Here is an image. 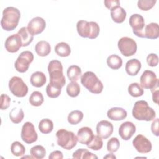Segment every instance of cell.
I'll return each mask as SVG.
<instances>
[{
    "instance_id": "1",
    "label": "cell",
    "mask_w": 159,
    "mask_h": 159,
    "mask_svg": "<svg viewBox=\"0 0 159 159\" xmlns=\"http://www.w3.org/2000/svg\"><path fill=\"white\" fill-rule=\"evenodd\" d=\"M20 17V12L18 9L12 6L7 7L3 10L1 25L6 31L13 30L17 27Z\"/></svg>"
},
{
    "instance_id": "2",
    "label": "cell",
    "mask_w": 159,
    "mask_h": 159,
    "mask_svg": "<svg viewBox=\"0 0 159 159\" xmlns=\"http://www.w3.org/2000/svg\"><path fill=\"white\" fill-rule=\"evenodd\" d=\"M132 116L138 120L151 121L156 117L154 109L149 107L147 101H137L135 102L132 109Z\"/></svg>"
},
{
    "instance_id": "3",
    "label": "cell",
    "mask_w": 159,
    "mask_h": 159,
    "mask_svg": "<svg viewBox=\"0 0 159 159\" xmlns=\"http://www.w3.org/2000/svg\"><path fill=\"white\" fill-rule=\"evenodd\" d=\"M47 70L50 76V83L63 87L66 80L63 75L61 63L57 60H53L49 62Z\"/></svg>"
},
{
    "instance_id": "4",
    "label": "cell",
    "mask_w": 159,
    "mask_h": 159,
    "mask_svg": "<svg viewBox=\"0 0 159 159\" xmlns=\"http://www.w3.org/2000/svg\"><path fill=\"white\" fill-rule=\"evenodd\" d=\"M76 29L78 34L84 38L89 39H96L99 34L100 28L96 22H88L80 20L76 24Z\"/></svg>"
},
{
    "instance_id": "5",
    "label": "cell",
    "mask_w": 159,
    "mask_h": 159,
    "mask_svg": "<svg viewBox=\"0 0 159 159\" xmlns=\"http://www.w3.org/2000/svg\"><path fill=\"white\" fill-rule=\"evenodd\" d=\"M81 83L91 93L99 94L103 90L102 83L92 71H86L82 75Z\"/></svg>"
},
{
    "instance_id": "6",
    "label": "cell",
    "mask_w": 159,
    "mask_h": 159,
    "mask_svg": "<svg viewBox=\"0 0 159 159\" xmlns=\"http://www.w3.org/2000/svg\"><path fill=\"white\" fill-rule=\"evenodd\" d=\"M57 142L58 145L65 150H71L78 142V138L75 134L65 129H59L56 132Z\"/></svg>"
},
{
    "instance_id": "7",
    "label": "cell",
    "mask_w": 159,
    "mask_h": 159,
    "mask_svg": "<svg viewBox=\"0 0 159 159\" xmlns=\"http://www.w3.org/2000/svg\"><path fill=\"white\" fill-rule=\"evenodd\" d=\"M10 91L16 97L22 98L27 95L28 87L23 80L18 76H13L9 81Z\"/></svg>"
},
{
    "instance_id": "8",
    "label": "cell",
    "mask_w": 159,
    "mask_h": 159,
    "mask_svg": "<svg viewBox=\"0 0 159 159\" xmlns=\"http://www.w3.org/2000/svg\"><path fill=\"white\" fill-rule=\"evenodd\" d=\"M117 46L122 55L125 57L132 56L137 52V43L130 37H123L120 38L118 41Z\"/></svg>"
},
{
    "instance_id": "9",
    "label": "cell",
    "mask_w": 159,
    "mask_h": 159,
    "mask_svg": "<svg viewBox=\"0 0 159 159\" xmlns=\"http://www.w3.org/2000/svg\"><path fill=\"white\" fill-rule=\"evenodd\" d=\"M34 55L30 51H24L20 53L14 63L16 70L20 73H24L29 69L30 64L33 61Z\"/></svg>"
},
{
    "instance_id": "10",
    "label": "cell",
    "mask_w": 159,
    "mask_h": 159,
    "mask_svg": "<svg viewBox=\"0 0 159 159\" xmlns=\"http://www.w3.org/2000/svg\"><path fill=\"white\" fill-rule=\"evenodd\" d=\"M140 86L145 89L151 90L158 86V79L156 74L151 70H145L140 76Z\"/></svg>"
},
{
    "instance_id": "11",
    "label": "cell",
    "mask_w": 159,
    "mask_h": 159,
    "mask_svg": "<svg viewBox=\"0 0 159 159\" xmlns=\"http://www.w3.org/2000/svg\"><path fill=\"white\" fill-rule=\"evenodd\" d=\"M129 25L132 28L133 33L137 37L143 38V29L145 20L142 16L139 14H134L129 18Z\"/></svg>"
},
{
    "instance_id": "12",
    "label": "cell",
    "mask_w": 159,
    "mask_h": 159,
    "mask_svg": "<svg viewBox=\"0 0 159 159\" xmlns=\"http://www.w3.org/2000/svg\"><path fill=\"white\" fill-rule=\"evenodd\" d=\"M38 138L37 134L32 123L26 122L22 127L21 139L27 144L32 143L37 141Z\"/></svg>"
},
{
    "instance_id": "13",
    "label": "cell",
    "mask_w": 159,
    "mask_h": 159,
    "mask_svg": "<svg viewBox=\"0 0 159 159\" xmlns=\"http://www.w3.org/2000/svg\"><path fill=\"white\" fill-rule=\"evenodd\" d=\"M132 144L136 150L140 153H147L152 150L151 142L142 134H139L134 138Z\"/></svg>"
},
{
    "instance_id": "14",
    "label": "cell",
    "mask_w": 159,
    "mask_h": 159,
    "mask_svg": "<svg viewBox=\"0 0 159 159\" xmlns=\"http://www.w3.org/2000/svg\"><path fill=\"white\" fill-rule=\"evenodd\" d=\"M46 27L45 20L41 17H35L32 19L27 25L29 32L33 35L42 33Z\"/></svg>"
},
{
    "instance_id": "15",
    "label": "cell",
    "mask_w": 159,
    "mask_h": 159,
    "mask_svg": "<svg viewBox=\"0 0 159 159\" xmlns=\"http://www.w3.org/2000/svg\"><path fill=\"white\" fill-rule=\"evenodd\" d=\"M114 127L111 122L106 120L99 121L96 125V132L98 135L103 139L109 138L112 134Z\"/></svg>"
},
{
    "instance_id": "16",
    "label": "cell",
    "mask_w": 159,
    "mask_h": 159,
    "mask_svg": "<svg viewBox=\"0 0 159 159\" xmlns=\"http://www.w3.org/2000/svg\"><path fill=\"white\" fill-rule=\"evenodd\" d=\"M6 50L10 53H15L19 51L20 48L22 47V43L20 36L16 34L9 36L4 43Z\"/></svg>"
},
{
    "instance_id": "17",
    "label": "cell",
    "mask_w": 159,
    "mask_h": 159,
    "mask_svg": "<svg viewBox=\"0 0 159 159\" xmlns=\"http://www.w3.org/2000/svg\"><path fill=\"white\" fill-rule=\"evenodd\" d=\"M136 131L134 124L130 121H126L121 124L119 129V134L124 140H129Z\"/></svg>"
},
{
    "instance_id": "18",
    "label": "cell",
    "mask_w": 159,
    "mask_h": 159,
    "mask_svg": "<svg viewBox=\"0 0 159 159\" xmlns=\"http://www.w3.org/2000/svg\"><path fill=\"white\" fill-rule=\"evenodd\" d=\"M94 135L92 129L88 127L80 128L77 133L78 141L83 145H88L93 140Z\"/></svg>"
},
{
    "instance_id": "19",
    "label": "cell",
    "mask_w": 159,
    "mask_h": 159,
    "mask_svg": "<svg viewBox=\"0 0 159 159\" xmlns=\"http://www.w3.org/2000/svg\"><path fill=\"white\" fill-rule=\"evenodd\" d=\"M107 116V117L111 120L119 121L125 119L127 116V113L124 109L122 107H112L108 110Z\"/></svg>"
},
{
    "instance_id": "20",
    "label": "cell",
    "mask_w": 159,
    "mask_h": 159,
    "mask_svg": "<svg viewBox=\"0 0 159 159\" xmlns=\"http://www.w3.org/2000/svg\"><path fill=\"white\" fill-rule=\"evenodd\" d=\"M143 38L149 39H156L159 36L158 24L155 22L148 24L143 29Z\"/></svg>"
},
{
    "instance_id": "21",
    "label": "cell",
    "mask_w": 159,
    "mask_h": 159,
    "mask_svg": "<svg viewBox=\"0 0 159 159\" xmlns=\"http://www.w3.org/2000/svg\"><path fill=\"white\" fill-rule=\"evenodd\" d=\"M141 66V62L139 60L132 58L127 61L125 69L129 75L135 76L140 71Z\"/></svg>"
},
{
    "instance_id": "22",
    "label": "cell",
    "mask_w": 159,
    "mask_h": 159,
    "mask_svg": "<svg viewBox=\"0 0 159 159\" xmlns=\"http://www.w3.org/2000/svg\"><path fill=\"white\" fill-rule=\"evenodd\" d=\"M127 13L125 10L120 6L111 10V18L116 23H122L125 19Z\"/></svg>"
},
{
    "instance_id": "23",
    "label": "cell",
    "mask_w": 159,
    "mask_h": 159,
    "mask_svg": "<svg viewBox=\"0 0 159 159\" xmlns=\"http://www.w3.org/2000/svg\"><path fill=\"white\" fill-rule=\"evenodd\" d=\"M30 81L33 86L40 88L43 86L46 83L47 78L43 72L37 71L32 74Z\"/></svg>"
},
{
    "instance_id": "24",
    "label": "cell",
    "mask_w": 159,
    "mask_h": 159,
    "mask_svg": "<svg viewBox=\"0 0 159 159\" xmlns=\"http://www.w3.org/2000/svg\"><path fill=\"white\" fill-rule=\"evenodd\" d=\"M35 50L38 55L40 57H45L50 53L51 47L48 42L40 40L36 43Z\"/></svg>"
},
{
    "instance_id": "25",
    "label": "cell",
    "mask_w": 159,
    "mask_h": 159,
    "mask_svg": "<svg viewBox=\"0 0 159 159\" xmlns=\"http://www.w3.org/2000/svg\"><path fill=\"white\" fill-rule=\"evenodd\" d=\"M20 37L22 47H27L30 43H32L34 39V35H32L28 30L27 27H21L17 33Z\"/></svg>"
},
{
    "instance_id": "26",
    "label": "cell",
    "mask_w": 159,
    "mask_h": 159,
    "mask_svg": "<svg viewBox=\"0 0 159 159\" xmlns=\"http://www.w3.org/2000/svg\"><path fill=\"white\" fill-rule=\"evenodd\" d=\"M66 75L71 81H76L80 78L82 75L81 69L78 65H71L67 69Z\"/></svg>"
},
{
    "instance_id": "27",
    "label": "cell",
    "mask_w": 159,
    "mask_h": 159,
    "mask_svg": "<svg viewBox=\"0 0 159 159\" xmlns=\"http://www.w3.org/2000/svg\"><path fill=\"white\" fill-rule=\"evenodd\" d=\"M55 53L60 57H66L70 55L71 48L70 45L64 42L58 43L55 47Z\"/></svg>"
},
{
    "instance_id": "28",
    "label": "cell",
    "mask_w": 159,
    "mask_h": 159,
    "mask_svg": "<svg viewBox=\"0 0 159 159\" xmlns=\"http://www.w3.org/2000/svg\"><path fill=\"white\" fill-rule=\"evenodd\" d=\"M106 61L108 66L113 70L119 69L122 65V60L121 57L116 54L109 55L107 57Z\"/></svg>"
},
{
    "instance_id": "29",
    "label": "cell",
    "mask_w": 159,
    "mask_h": 159,
    "mask_svg": "<svg viewBox=\"0 0 159 159\" xmlns=\"http://www.w3.org/2000/svg\"><path fill=\"white\" fill-rule=\"evenodd\" d=\"M24 117V113L21 108L14 107L9 112V118L14 124L21 122Z\"/></svg>"
},
{
    "instance_id": "30",
    "label": "cell",
    "mask_w": 159,
    "mask_h": 159,
    "mask_svg": "<svg viewBox=\"0 0 159 159\" xmlns=\"http://www.w3.org/2000/svg\"><path fill=\"white\" fill-rule=\"evenodd\" d=\"M38 127L41 133L47 134L53 130V123L49 119H43L40 121Z\"/></svg>"
},
{
    "instance_id": "31",
    "label": "cell",
    "mask_w": 159,
    "mask_h": 159,
    "mask_svg": "<svg viewBox=\"0 0 159 159\" xmlns=\"http://www.w3.org/2000/svg\"><path fill=\"white\" fill-rule=\"evenodd\" d=\"M73 158L77 159H90L98 158V157L93 153L89 152L86 148H79L73 153Z\"/></svg>"
},
{
    "instance_id": "32",
    "label": "cell",
    "mask_w": 159,
    "mask_h": 159,
    "mask_svg": "<svg viewBox=\"0 0 159 159\" xmlns=\"http://www.w3.org/2000/svg\"><path fill=\"white\" fill-rule=\"evenodd\" d=\"M61 86L49 83L46 87L47 94L49 98H56L61 94Z\"/></svg>"
},
{
    "instance_id": "33",
    "label": "cell",
    "mask_w": 159,
    "mask_h": 159,
    "mask_svg": "<svg viewBox=\"0 0 159 159\" xmlns=\"http://www.w3.org/2000/svg\"><path fill=\"white\" fill-rule=\"evenodd\" d=\"M83 118V113L80 110H75L71 111L68 116V122L71 125H76L79 124Z\"/></svg>"
},
{
    "instance_id": "34",
    "label": "cell",
    "mask_w": 159,
    "mask_h": 159,
    "mask_svg": "<svg viewBox=\"0 0 159 159\" xmlns=\"http://www.w3.org/2000/svg\"><path fill=\"white\" fill-rule=\"evenodd\" d=\"M128 93L134 98L142 96L143 94V89L138 83H132L128 87Z\"/></svg>"
},
{
    "instance_id": "35",
    "label": "cell",
    "mask_w": 159,
    "mask_h": 159,
    "mask_svg": "<svg viewBox=\"0 0 159 159\" xmlns=\"http://www.w3.org/2000/svg\"><path fill=\"white\" fill-rule=\"evenodd\" d=\"M30 153L33 158L42 159L46 155V150L42 145H37L31 148Z\"/></svg>"
},
{
    "instance_id": "36",
    "label": "cell",
    "mask_w": 159,
    "mask_h": 159,
    "mask_svg": "<svg viewBox=\"0 0 159 159\" xmlns=\"http://www.w3.org/2000/svg\"><path fill=\"white\" fill-rule=\"evenodd\" d=\"M44 101V98L42 94L38 91H34L29 97V102L33 106H40Z\"/></svg>"
},
{
    "instance_id": "37",
    "label": "cell",
    "mask_w": 159,
    "mask_h": 159,
    "mask_svg": "<svg viewBox=\"0 0 159 159\" xmlns=\"http://www.w3.org/2000/svg\"><path fill=\"white\" fill-rule=\"evenodd\" d=\"M11 152L14 156L21 157L25 154V148L20 142L15 141L11 144Z\"/></svg>"
},
{
    "instance_id": "38",
    "label": "cell",
    "mask_w": 159,
    "mask_h": 159,
    "mask_svg": "<svg viewBox=\"0 0 159 159\" xmlns=\"http://www.w3.org/2000/svg\"><path fill=\"white\" fill-rule=\"evenodd\" d=\"M80 91V86L76 81H71L66 86V93L69 96L72 98L78 96Z\"/></svg>"
},
{
    "instance_id": "39",
    "label": "cell",
    "mask_w": 159,
    "mask_h": 159,
    "mask_svg": "<svg viewBox=\"0 0 159 159\" xmlns=\"http://www.w3.org/2000/svg\"><path fill=\"white\" fill-rule=\"evenodd\" d=\"M103 146V142L101 137L98 135H94L91 142L87 145L88 148L93 150H99Z\"/></svg>"
},
{
    "instance_id": "40",
    "label": "cell",
    "mask_w": 159,
    "mask_h": 159,
    "mask_svg": "<svg viewBox=\"0 0 159 159\" xmlns=\"http://www.w3.org/2000/svg\"><path fill=\"white\" fill-rule=\"evenodd\" d=\"M156 0H139L137 2L138 7L142 11H148L155 4Z\"/></svg>"
},
{
    "instance_id": "41",
    "label": "cell",
    "mask_w": 159,
    "mask_h": 159,
    "mask_svg": "<svg viewBox=\"0 0 159 159\" xmlns=\"http://www.w3.org/2000/svg\"><path fill=\"white\" fill-rule=\"evenodd\" d=\"M120 147V142L117 137L111 138L107 143V150L109 152L114 153L118 150Z\"/></svg>"
},
{
    "instance_id": "42",
    "label": "cell",
    "mask_w": 159,
    "mask_h": 159,
    "mask_svg": "<svg viewBox=\"0 0 159 159\" xmlns=\"http://www.w3.org/2000/svg\"><path fill=\"white\" fill-rule=\"evenodd\" d=\"M146 60L148 66L154 67L158 63V57L155 53H150L147 55Z\"/></svg>"
},
{
    "instance_id": "43",
    "label": "cell",
    "mask_w": 159,
    "mask_h": 159,
    "mask_svg": "<svg viewBox=\"0 0 159 159\" xmlns=\"http://www.w3.org/2000/svg\"><path fill=\"white\" fill-rule=\"evenodd\" d=\"M11 102V98L6 94H2L1 95V109H7Z\"/></svg>"
},
{
    "instance_id": "44",
    "label": "cell",
    "mask_w": 159,
    "mask_h": 159,
    "mask_svg": "<svg viewBox=\"0 0 159 159\" xmlns=\"http://www.w3.org/2000/svg\"><path fill=\"white\" fill-rule=\"evenodd\" d=\"M104 3L105 6L109 10L120 6V1L118 0H105Z\"/></svg>"
},
{
    "instance_id": "45",
    "label": "cell",
    "mask_w": 159,
    "mask_h": 159,
    "mask_svg": "<svg viewBox=\"0 0 159 159\" xmlns=\"http://www.w3.org/2000/svg\"><path fill=\"white\" fill-rule=\"evenodd\" d=\"M158 118L155 119L151 124V130L152 133L157 137L159 135V130H158Z\"/></svg>"
},
{
    "instance_id": "46",
    "label": "cell",
    "mask_w": 159,
    "mask_h": 159,
    "mask_svg": "<svg viewBox=\"0 0 159 159\" xmlns=\"http://www.w3.org/2000/svg\"><path fill=\"white\" fill-rule=\"evenodd\" d=\"M63 158V153L59 150H55L52 152L48 156L49 159H62Z\"/></svg>"
},
{
    "instance_id": "47",
    "label": "cell",
    "mask_w": 159,
    "mask_h": 159,
    "mask_svg": "<svg viewBox=\"0 0 159 159\" xmlns=\"http://www.w3.org/2000/svg\"><path fill=\"white\" fill-rule=\"evenodd\" d=\"M151 92L152 93V99L153 101L158 104V86L151 89Z\"/></svg>"
},
{
    "instance_id": "48",
    "label": "cell",
    "mask_w": 159,
    "mask_h": 159,
    "mask_svg": "<svg viewBox=\"0 0 159 159\" xmlns=\"http://www.w3.org/2000/svg\"><path fill=\"white\" fill-rule=\"evenodd\" d=\"M104 158H116V157L113 155L112 153H110V154H107V155L104 157Z\"/></svg>"
}]
</instances>
